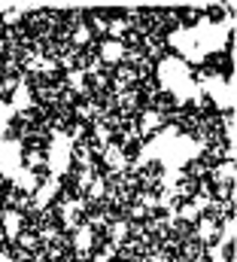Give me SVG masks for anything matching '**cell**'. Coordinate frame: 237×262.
I'll list each match as a JSON object with an SVG mask.
<instances>
[{
    "label": "cell",
    "instance_id": "16",
    "mask_svg": "<svg viewBox=\"0 0 237 262\" xmlns=\"http://www.w3.org/2000/svg\"><path fill=\"white\" fill-rule=\"evenodd\" d=\"M25 165H28V168H46V159H43L40 149H28V152H25Z\"/></svg>",
    "mask_w": 237,
    "mask_h": 262
},
{
    "label": "cell",
    "instance_id": "15",
    "mask_svg": "<svg viewBox=\"0 0 237 262\" xmlns=\"http://www.w3.org/2000/svg\"><path fill=\"white\" fill-rule=\"evenodd\" d=\"M177 216L182 220V223H195V220H198L201 213L195 210V204H192V201H182V204L177 207Z\"/></svg>",
    "mask_w": 237,
    "mask_h": 262
},
{
    "label": "cell",
    "instance_id": "1",
    "mask_svg": "<svg viewBox=\"0 0 237 262\" xmlns=\"http://www.w3.org/2000/svg\"><path fill=\"white\" fill-rule=\"evenodd\" d=\"M70 244H73V253H76L79 259H88V256L94 253V247H98V229H91V226L82 220V223L73 229Z\"/></svg>",
    "mask_w": 237,
    "mask_h": 262
},
{
    "label": "cell",
    "instance_id": "2",
    "mask_svg": "<svg viewBox=\"0 0 237 262\" xmlns=\"http://www.w3.org/2000/svg\"><path fill=\"white\" fill-rule=\"evenodd\" d=\"M101 162L113 171V174H118V171H125L128 165H131V159H128V152H125V146L122 143H107L104 149H101Z\"/></svg>",
    "mask_w": 237,
    "mask_h": 262
},
{
    "label": "cell",
    "instance_id": "7",
    "mask_svg": "<svg viewBox=\"0 0 237 262\" xmlns=\"http://www.w3.org/2000/svg\"><path fill=\"white\" fill-rule=\"evenodd\" d=\"M31 104H34V95H31L28 82L21 79V82L15 85V92H12V107H9V110H28Z\"/></svg>",
    "mask_w": 237,
    "mask_h": 262
},
{
    "label": "cell",
    "instance_id": "14",
    "mask_svg": "<svg viewBox=\"0 0 237 262\" xmlns=\"http://www.w3.org/2000/svg\"><path fill=\"white\" fill-rule=\"evenodd\" d=\"M91 137H94V143H98L101 149H104L107 143H113V131L107 128V125H94V128H91Z\"/></svg>",
    "mask_w": 237,
    "mask_h": 262
},
{
    "label": "cell",
    "instance_id": "9",
    "mask_svg": "<svg viewBox=\"0 0 237 262\" xmlns=\"http://www.w3.org/2000/svg\"><path fill=\"white\" fill-rule=\"evenodd\" d=\"M161 113L158 110H143V116H140V131L143 134H155V131H161Z\"/></svg>",
    "mask_w": 237,
    "mask_h": 262
},
{
    "label": "cell",
    "instance_id": "4",
    "mask_svg": "<svg viewBox=\"0 0 237 262\" xmlns=\"http://www.w3.org/2000/svg\"><path fill=\"white\" fill-rule=\"evenodd\" d=\"M125 55H128V49H125L122 40H104V43H101V55H98V61H101V64L116 67V64L125 61Z\"/></svg>",
    "mask_w": 237,
    "mask_h": 262
},
{
    "label": "cell",
    "instance_id": "10",
    "mask_svg": "<svg viewBox=\"0 0 237 262\" xmlns=\"http://www.w3.org/2000/svg\"><path fill=\"white\" fill-rule=\"evenodd\" d=\"M94 177H98V171H91V168H79V171H76V189L85 195V192H88V186L94 183Z\"/></svg>",
    "mask_w": 237,
    "mask_h": 262
},
{
    "label": "cell",
    "instance_id": "6",
    "mask_svg": "<svg viewBox=\"0 0 237 262\" xmlns=\"http://www.w3.org/2000/svg\"><path fill=\"white\" fill-rule=\"evenodd\" d=\"M58 189H61V180H58V177H49L43 186H37V189H34V207H37V210H43V207L52 201V195H55Z\"/></svg>",
    "mask_w": 237,
    "mask_h": 262
},
{
    "label": "cell",
    "instance_id": "13",
    "mask_svg": "<svg viewBox=\"0 0 237 262\" xmlns=\"http://www.w3.org/2000/svg\"><path fill=\"white\" fill-rule=\"evenodd\" d=\"M213 180H216V183H228V186H231V180H234V165H231V162L219 165V168L213 171Z\"/></svg>",
    "mask_w": 237,
    "mask_h": 262
},
{
    "label": "cell",
    "instance_id": "8",
    "mask_svg": "<svg viewBox=\"0 0 237 262\" xmlns=\"http://www.w3.org/2000/svg\"><path fill=\"white\" fill-rule=\"evenodd\" d=\"M67 85H70V92H76V95L82 92V95H85V92H88V76H85V70L70 67V70H67Z\"/></svg>",
    "mask_w": 237,
    "mask_h": 262
},
{
    "label": "cell",
    "instance_id": "5",
    "mask_svg": "<svg viewBox=\"0 0 237 262\" xmlns=\"http://www.w3.org/2000/svg\"><path fill=\"white\" fill-rule=\"evenodd\" d=\"M219 223H216V216H198L195 220V238L198 241H204V244H213L216 238H219Z\"/></svg>",
    "mask_w": 237,
    "mask_h": 262
},
{
    "label": "cell",
    "instance_id": "3",
    "mask_svg": "<svg viewBox=\"0 0 237 262\" xmlns=\"http://www.w3.org/2000/svg\"><path fill=\"white\" fill-rule=\"evenodd\" d=\"M0 226H3V238L6 241H15L25 232V213L15 210V207H9V210L0 213Z\"/></svg>",
    "mask_w": 237,
    "mask_h": 262
},
{
    "label": "cell",
    "instance_id": "19",
    "mask_svg": "<svg viewBox=\"0 0 237 262\" xmlns=\"http://www.w3.org/2000/svg\"><path fill=\"white\" fill-rule=\"evenodd\" d=\"M128 213H131V216H134V220H143V216H146V213H149V210H146V207H143V204H140V201H134V204H131V210H128Z\"/></svg>",
    "mask_w": 237,
    "mask_h": 262
},
{
    "label": "cell",
    "instance_id": "17",
    "mask_svg": "<svg viewBox=\"0 0 237 262\" xmlns=\"http://www.w3.org/2000/svg\"><path fill=\"white\" fill-rule=\"evenodd\" d=\"M88 31H91V34H94V31H98V34H107V18H104V15H91V18H88Z\"/></svg>",
    "mask_w": 237,
    "mask_h": 262
},
{
    "label": "cell",
    "instance_id": "11",
    "mask_svg": "<svg viewBox=\"0 0 237 262\" xmlns=\"http://www.w3.org/2000/svg\"><path fill=\"white\" fill-rule=\"evenodd\" d=\"M85 198H88V201H101V198H107V177H94V183L88 186Z\"/></svg>",
    "mask_w": 237,
    "mask_h": 262
},
{
    "label": "cell",
    "instance_id": "12",
    "mask_svg": "<svg viewBox=\"0 0 237 262\" xmlns=\"http://www.w3.org/2000/svg\"><path fill=\"white\" fill-rule=\"evenodd\" d=\"M70 43H73V46H88V43H91V31H88V25H85V21H82L79 28H73Z\"/></svg>",
    "mask_w": 237,
    "mask_h": 262
},
{
    "label": "cell",
    "instance_id": "18",
    "mask_svg": "<svg viewBox=\"0 0 237 262\" xmlns=\"http://www.w3.org/2000/svg\"><path fill=\"white\" fill-rule=\"evenodd\" d=\"M0 12H3V21H6V25H15V21H21V15H25L21 9H0Z\"/></svg>",
    "mask_w": 237,
    "mask_h": 262
}]
</instances>
